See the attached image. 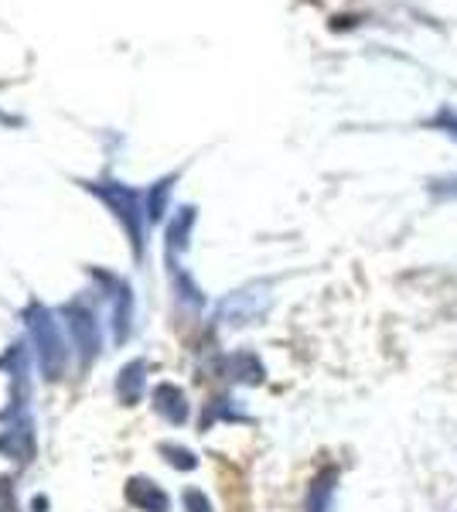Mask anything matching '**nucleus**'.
<instances>
[{"label":"nucleus","mask_w":457,"mask_h":512,"mask_svg":"<svg viewBox=\"0 0 457 512\" xmlns=\"http://www.w3.org/2000/svg\"><path fill=\"white\" fill-rule=\"evenodd\" d=\"M335 482H338L335 468H328V472H321L318 478H314V489H311V502H307V509H311V512H328L331 509V495H335Z\"/></svg>","instance_id":"f257e3e1"}]
</instances>
